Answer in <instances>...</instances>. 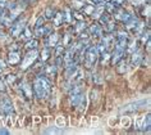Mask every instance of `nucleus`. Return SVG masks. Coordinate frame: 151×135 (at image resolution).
I'll use <instances>...</instances> for the list:
<instances>
[{"mask_svg":"<svg viewBox=\"0 0 151 135\" xmlns=\"http://www.w3.org/2000/svg\"><path fill=\"white\" fill-rule=\"evenodd\" d=\"M50 91H51L50 80L46 76H44V75L37 76L35 78V81H33V93H35V95L40 99H45L50 94Z\"/></svg>","mask_w":151,"mask_h":135,"instance_id":"1","label":"nucleus"},{"mask_svg":"<svg viewBox=\"0 0 151 135\" xmlns=\"http://www.w3.org/2000/svg\"><path fill=\"white\" fill-rule=\"evenodd\" d=\"M97 57H99V50L96 46L90 45L87 49L83 53V66L86 68H92L95 66V63L97 62Z\"/></svg>","mask_w":151,"mask_h":135,"instance_id":"2","label":"nucleus"},{"mask_svg":"<svg viewBox=\"0 0 151 135\" xmlns=\"http://www.w3.org/2000/svg\"><path fill=\"white\" fill-rule=\"evenodd\" d=\"M82 95H83V93H82V88L80 85L77 84H72L70 86V90H69V100H70V104L73 107L78 106V103H80V100L82 98Z\"/></svg>","mask_w":151,"mask_h":135,"instance_id":"3","label":"nucleus"},{"mask_svg":"<svg viewBox=\"0 0 151 135\" xmlns=\"http://www.w3.org/2000/svg\"><path fill=\"white\" fill-rule=\"evenodd\" d=\"M37 57H39V52H37L36 49H32V50H28V53L24 55L23 61H22L21 63V70L22 71H26L28 70L29 67H31L33 63H35V61L37 59Z\"/></svg>","mask_w":151,"mask_h":135,"instance_id":"4","label":"nucleus"},{"mask_svg":"<svg viewBox=\"0 0 151 135\" xmlns=\"http://www.w3.org/2000/svg\"><path fill=\"white\" fill-rule=\"evenodd\" d=\"M147 103H149V99H146V100H137V102H134V103H129V104H127L126 107L122 108V113H133V112L143 108Z\"/></svg>","mask_w":151,"mask_h":135,"instance_id":"5","label":"nucleus"},{"mask_svg":"<svg viewBox=\"0 0 151 135\" xmlns=\"http://www.w3.org/2000/svg\"><path fill=\"white\" fill-rule=\"evenodd\" d=\"M0 110L1 112L6 116H14L16 115V111H14V106L12 103V100L8 98H3L1 102H0Z\"/></svg>","mask_w":151,"mask_h":135,"instance_id":"6","label":"nucleus"},{"mask_svg":"<svg viewBox=\"0 0 151 135\" xmlns=\"http://www.w3.org/2000/svg\"><path fill=\"white\" fill-rule=\"evenodd\" d=\"M24 27H26V21L24 20L14 21L12 23V27H10V36H13V37L19 36Z\"/></svg>","mask_w":151,"mask_h":135,"instance_id":"7","label":"nucleus"},{"mask_svg":"<svg viewBox=\"0 0 151 135\" xmlns=\"http://www.w3.org/2000/svg\"><path fill=\"white\" fill-rule=\"evenodd\" d=\"M19 91L21 95L24 99H31L32 98V86L27 81H21L19 82Z\"/></svg>","mask_w":151,"mask_h":135,"instance_id":"8","label":"nucleus"},{"mask_svg":"<svg viewBox=\"0 0 151 135\" xmlns=\"http://www.w3.org/2000/svg\"><path fill=\"white\" fill-rule=\"evenodd\" d=\"M113 14H114V18L116 21H120V22H123V23L126 21H128V18L131 17V13H128L127 10L123 8V7H122V8H118Z\"/></svg>","mask_w":151,"mask_h":135,"instance_id":"9","label":"nucleus"},{"mask_svg":"<svg viewBox=\"0 0 151 135\" xmlns=\"http://www.w3.org/2000/svg\"><path fill=\"white\" fill-rule=\"evenodd\" d=\"M46 46L50 48V49H54L56 45L59 44V36L56 32H50L47 35V39H46Z\"/></svg>","mask_w":151,"mask_h":135,"instance_id":"10","label":"nucleus"},{"mask_svg":"<svg viewBox=\"0 0 151 135\" xmlns=\"http://www.w3.org/2000/svg\"><path fill=\"white\" fill-rule=\"evenodd\" d=\"M142 59H143L142 52L139 50V49H137L136 52H133V53L131 54V66H132V67L139 66V63H141Z\"/></svg>","mask_w":151,"mask_h":135,"instance_id":"11","label":"nucleus"},{"mask_svg":"<svg viewBox=\"0 0 151 135\" xmlns=\"http://www.w3.org/2000/svg\"><path fill=\"white\" fill-rule=\"evenodd\" d=\"M21 62V53L18 50H12L8 54V63L10 66H16Z\"/></svg>","mask_w":151,"mask_h":135,"instance_id":"12","label":"nucleus"},{"mask_svg":"<svg viewBox=\"0 0 151 135\" xmlns=\"http://www.w3.org/2000/svg\"><path fill=\"white\" fill-rule=\"evenodd\" d=\"M50 32H51L50 26L42 25V26H39V27H35V35L37 37H45V36H47Z\"/></svg>","mask_w":151,"mask_h":135,"instance_id":"13","label":"nucleus"},{"mask_svg":"<svg viewBox=\"0 0 151 135\" xmlns=\"http://www.w3.org/2000/svg\"><path fill=\"white\" fill-rule=\"evenodd\" d=\"M88 31H90V35H92L95 37H101L103 36V28H101V26L97 25V23L91 25V27L88 28Z\"/></svg>","mask_w":151,"mask_h":135,"instance_id":"14","label":"nucleus"},{"mask_svg":"<svg viewBox=\"0 0 151 135\" xmlns=\"http://www.w3.org/2000/svg\"><path fill=\"white\" fill-rule=\"evenodd\" d=\"M137 23H138V20H137V17H136V16H133V14H131V17L128 18V21L124 22V25H126V28L129 30V31H133Z\"/></svg>","mask_w":151,"mask_h":135,"instance_id":"15","label":"nucleus"},{"mask_svg":"<svg viewBox=\"0 0 151 135\" xmlns=\"http://www.w3.org/2000/svg\"><path fill=\"white\" fill-rule=\"evenodd\" d=\"M56 75V66L55 65H47L44 68V76L46 77H54Z\"/></svg>","mask_w":151,"mask_h":135,"instance_id":"16","label":"nucleus"},{"mask_svg":"<svg viewBox=\"0 0 151 135\" xmlns=\"http://www.w3.org/2000/svg\"><path fill=\"white\" fill-rule=\"evenodd\" d=\"M110 58H111V55H110V53H109V50L101 52L100 65H101V66H108L109 63H110Z\"/></svg>","mask_w":151,"mask_h":135,"instance_id":"17","label":"nucleus"},{"mask_svg":"<svg viewBox=\"0 0 151 135\" xmlns=\"http://www.w3.org/2000/svg\"><path fill=\"white\" fill-rule=\"evenodd\" d=\"M55 13H56V10H55V8L52 5L46 7V8H45V12H44L45 20H52V17L55 16Z\"/></svg>","mask_w":151,"mask_h":135,"instance_id":"18","label":"nucleus"},{"mask_svg":"<svg viewBox=\"0 0 151 135\" xmlns=\"http://www.w3.org/2000/svg\"><path fill=\"white\" fill-rule=\"evenodd\" d=\"M52 21H54V26H55V27H60V26L64 23L63 13H62V12H56L55 16L52 17Z\"/></svg>","mask_w":151,"mask_h":135,"instance_id":"19","label":"nucleus"},{"mask_svg":"<svg viewBox=\"0 0 151 135\" xmlns=\"http://www.w3.org/2000/svg\"><path fill=\"white\" fill-rule=\"evenodd\" d=\"M86 28H87V25H86V22H85L83 20H80V21L77 22V23L74 25L73 31H74L76 33H80V32H82V31H85Z\"/></svg>","mask_w":151,"mask_h":135,"instance_id":"20","label":"nucleus"},{"mask_svg":"<svg viewBox=\"0 0 151 135\" xmlns=\"http://www.w3.org/2000/svg\"><path fill=\"white\" fill-rule=\"evenodd\" d=\"M63 18H64V23H70L73 21V14H72L69 8H64L63 9Z\"/></svg>","mask_w":151,"mask_h":135,"instance_id":"21","label":"nucleus"},{"mask_svg":"<svg viewBox=\"0 0 151 135\" xmlns=\"http://www.w3.org/2000/svg\"><path fill=\"white\" fill-rule=\"evenodd\" d=\"M138 49V41H136V40H132L129 44L127 43V46H126V52L128 54H132L133 52H136Z\"/></svg>","mask_w":151,"mask_h":135,"instance_id":"22","label":"nucleus"},{"mask_svg":"<svg viewBox=\"0 0 151 135\" xmlns=\"http://www.w3.org/2000/svg\"><path fill=\"white\" fill-rule=\"evenodd\" d=\"M116 72L118 73H120V75H123V73H126L127 71H128V65H127V62L126 61H122V59H120V61L116 63Z\"/></svg>","mask_w":151,"mask_h":135,"instance_id":"23","label":"nucleus"},{"mask_svg":"<svg viewBox=\"0 0 151 135\" xmlns=\"http://www.w3.org/2000/svg\"><path fill=\"white\" fill-rule=\"evenodd\" d=\"M85 0H70V7L76 10H81L85 7Z\"/></svg>","mask_w":151,"mask_h":135,"instance_id":"24","label":"nucleus"},{"mask_svg":"<svg viewBox=\"0 0 151 135\" xmlns=\"http://www.w3.org/2000/svg\"><path fill=\"white\" fill-rule=\"evenodd\" d=\"M19 36L22 37V39H24V40H29V39H32V31L29 30V27L26 26V27L23 28V31L21 32Z\"/></svg>","mask_w":151,"mask_h":135,"instance_id":"25","label":"nucleus"},{"mask_svg":"<svg viewBox=\"0 0 151 135\" xmlns=\"http://www.w3.org/2000/svg\"><path fill=\"white\" fill-rule=\"evenodd\" d=\"M37 45H39V41L36 39H29V40H27V44H26V49H28V50L36 49Z\"/></svg>","mask_w":151,"mask_h":135,"instance_id":"26","label":"nucleus"},{"mask_svg":"<svg viewBox=\"0 0 151 135\" xmlns=\"http://www.w3.org/2000/svg\"><path fill=\"white\" fill-rule=\"evenodd\" d=\"M50 54H51V49L47 46L44 48V50L41 52V59H42V62H46L49 58H50Z\"/></svg>","mask_w":151,"mask_h":135,"instance_id":"27","label":"nucleus"},{"mask_svg":"<svg viewBox=\"0 0 151 135\" xmlns=\"http://www.w3.org/2000/svg\"><path fill=\"white\" fill-rule=\"evenodd\" d=\"M104 30H105V31H106L108 33H111V32L115 30V22L113 21V20H110V21L108 22V23L104 25Z\"/></svg>","mask_w":151,"mask_h":135,"instance_id":"28","label":"nucleus"},{"mask_svg":"<svg viewBox=\"0 0 151 135\" xmlns=\"http://www.w3.org/2000/svg\"><path fill=\"white\" fill-rule=\"evenodd\" d=\"M6 81H8V84L9 85H12V86H16L18 84V78L16 75H12V73H9V75H6Z\"/></svg>","mask_w":151,"mask_h":135,"instance_id":"29","label":"nucleus"},{"mask_svg":"<svg viewBox=\"0 0 151 135\" xmlns=\"http://www.w3.org/2000/svg\"><path fill=\"white\" fill-rule=\"evenodd\" d=\"M54 49H55V57H63V53H64L65 46H64L63 44H58Z\"/></svg>","mask_w":151,"mask_h":135,"instance_id":"30","label":"nucleus"},{"mask_svg":"<svg viewBox=\"0 0 151 135\" xmlns=\"http://www.w3.org/2000/svg\"><path fill=\"white\" fill-rule=\"evenodd\" d=\"M82 9H83V13L85 14H87V16H91L92 12H93V9H95V5H93V4H85V7Z\"/></svg>","mask_w":151,"mask_h":135,"instance_id":"31","label":"nucleus"},{"mask_svg":"<svg viewBox=\"0 0 151 135\" xmlns=\"http://www.w3.org/2000/svg\"><path fill=\"white\" fill-rule=\"evenodd\" d=\"M70 41H72V35H70V31H68L65 35H64L63 45H64V46H69V45H70Z\"/></svg>","mask_w":151,"mask_h":135,"instance_id":"32","label":"nucleus"},{"mask_svg":"<svg viewBox=\"0 0 151 135\" xmlns=\"http://www.w3.org/2000/svg\"><path fill=\"white\" fill-rule=\"evenodd\" d=\"M132 5L136 7V8H139V7H145V4H147V0H131Z\"/></svg>","mask_w":151,"mask_h":135,"instance_id":"33","label":"nucleus"},{"mask_svg":"<svg viewBox=\"0 0 151 135\" xmlns=\"http://www.w3.org/2000/svg\"><path fill=\"white\" fill-rule=\"evenodd\" d=\"M60 133H63V131H62V130L55 129V126H51L50 129L45 130V134H60Z\"/></svg>","mask_w":151,"mask_h":135,"instance_id":"34","label":"nucleus"},{"mask_svg":"<svg viewBox=\"0 0 151 135\" xmlns=\"http://www.w3.org/2000/svg\"><path fill=\"white\" fill-rule=\"evenodd\" d=\"M110 3H111V4L114 5V7H115L116 9H118V8H122V5H123L124 0H111Z\"/></svg>","mask_w":151,"mask_h":135,"instance_id":"35","label":"nucleus"},{"mask_svg":"<svg viewBox=\"0 0 151 135\" xmlns=\"http://www.w3.org/2000/svg\"><path fill=\"white\" fill-rule=\"evenodd\" d=\"M45 23V17L44 16H40L39 18H37L36 23H35V27H39V26H42Z\"/></svg>","mask_w":151,"mask_h":135,"instance_id":"36","label":"nucleus"},{"mask_svg":"<svg viewBox=\"0 0 151 135\" xmlns=\"http://www.w3.org/2000/svg\"><path fill=\"white\" fill-rule=\"evenodd\" d=\"M8 5H9V1H8V0H0V8L5 9Z\"/></svg>","mask_w":151,"mask_h":135,"instance_id":"37","label":"nucleus"},{"mask_svg":"<svg viewBox=\"0 0 151 135\" xmlns=\"http://www.w3.org/2000/svg\"><path fill=\"white\" fill-rule=\"evenodd\" d=\"M6 91V88H5V84H4V81L0 78V93H5Z\"/></svg>","mask_w":151,"mask_h":135,"instance_id":"38","label":"nucleus"},{"mask_svg":"<svg viewBox=\"0 0 151 135\" xmlns=\"http://www.w3.org/2000/svg\"><path fill=\"white\" fill-rule=\"evenodd\" d=\"M90 1H91L93 5H99V4H104V3L108 1V0H90Z\"/></svg>","mask_w":151,"mask_h":135,"instance_id":"39","label":"nucleus"},{"mask_svg":"<svg viewBox=\"0 0 151 135\" xmlns=\"http://www.w3.org/2000/svg\"><path fill=\"white\" fill-rule=\"evenodd\" d=\"M4 16H5V10L3 8H0V22H1V20L4 18Z\"/></svg>","mask_w":151,"mask_h":135,"instance_id":"40","label":"nucleus"},{"mask_svg":"<svg viewBox=\"0 0 151 135\" xmlns=\"http://www.w3.org/2000/svg\"><path fill=\"white\" fill-rule=\"evenodd\" d=\"M0 134H5V135H8V134H9V131L6 130V129H0Z\"/></svg>","mask_w":151,"mask_h":135,"instance_id":"41","label":"nucleus"},{"mask_svg":"<svg viewBox=\"0 0 151 135\" xmlns=\"http://www.w3.org/2000/svg\"><path fill=\"white\" fill-rule=\"evenodd\" d=\"M5 37V33H4V31H3L1 28H0V39H4Z\"/></svg>","mask_w":151,"mask_h":135,"instance_id":"42","label":"nucleus"},{"mask_svg":"<svg viewBox=\"0 0 151 135\" xmlns=\"http://www.w3.org/2000/svg\"><path fill=\"white\" fill-rule=\"evenodd\" d=\"M1 72H3V63L0 62V73H1Z\"/></svg>","mask_w":151,"mask_h":135,"instance_id":"43","label":"nucleus"}]
</instances>
